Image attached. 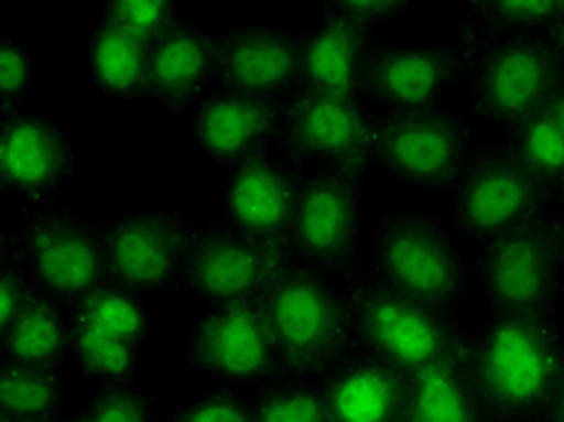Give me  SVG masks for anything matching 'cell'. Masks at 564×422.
<instances>
[{
  "label": "cell",
  "instance_id": "cell-1",
  "mask_svg": "<svg viewBox=\"0 0 564 422\" xmlns=\"http://www.w3.org/2000/svg\"><path fill=\"white\" fill-rule=\"evenodd\" d=\"M464 357L487 418L543 422L564 375V322L487 310L466 331Z\"/></svg>",
  "mask_w": 564,
  "mask_h": 422
},
{
  "label": "cell",
  "instance_id": "cell-2",
  "mask_svg": "<svg viewBox=\"0 0 564 422\" xmlns=\"http://www.w3.org/2000/svg\"><path fill=\"white\" fill-rule=\"evenodd\" d=\"M362 266L389 288L458 318L476 288L473 249L448 215L430 206L371 217Z\"/></svg>",
  "mask_w": 564,
  "mask_h": 422
},
{
  "label": "cell",
  "instance_id": "cell-3",
  "mask_svg": "<svg viewBox=\"0 0 564 422\" xmlns=\"http://www.w3.org/2000/svg\"><path fill=\"white\" fill-rule=\"evenodd\" d=\"M280 375L322 379L355 350L340 280L290 263L261 297Z\"/></svg>",
  "mask_w": 564,
  "mask_h": 422
},
{
  "label": "cell",
  "instance_id": "cell-4",
  "mask_svg": "<svg viewBox=\"0 0 564 422\" xmlns=\"http://www.w3.org/2000/svg\"><path fill=\"white\" fill-rule=\"evenodd\" d=\"M355 348L405 375L466 348L468 326L381 283L365 266L340 280Z\"/></svg>",
  "mask_w": 564,
  "mask_h": 422
},
{
  "label": "cell",
  "instance_id": "cell-5",
  "mask_svg": "<svg viewBox=\"0 0 564 422\" xmlns=\"http://www.w3.org/2000/svg\"><path fill=\"white\" fill-rule=\"evenodd\" d=\"M456 56L460 109L482 138L502 136L545 109L564 75L545 34L485 44Z\"/></svg>",
  "mask_w": 564,
  "mask_h": 422
},
{
  "label": "cell",
  "instance_id": "cell-6",
  "mask_svg": "<svg viewBox=\"0 0 564 422\" xmlns=\"http://www.w3.org/2000/svg\"><path fill=\"white\" fill-rule=\"evenodd\" d=\"M473 283L487 310L560 314L564 306V217L547 210L473 249Z\"/></svg>",
  "mask_w": 564,
  "mask_h": 422
},
{
  "label": "cell",
  "instance_id": "cell-7",
  "mask_svg": "<svg viewBox=\"0 0 564 422\" xmlns=\"http://www.w3.org/2000/svg\"><path fill=\"white\" fill-rule=\"evenodd\" d=\"M482 136L460 107L377 117L369 172H379L405 188L446 196L458 184Z\"/></svg>",
  "mask_w": 564,
  "mask_h": 422
},
{
  "label": "cell",
  "instance_id": "cell-8",
  "mask_svg": "<svg viewBox=\"0 0 564 422\" xmlns=\"http://www.w3.org/2000/svg\"><path fill=\"white\" fill-rule=\"evenodd\" d=\"M365 170L306 172L288 235L292 261L333 280L365 263L371 217L365 201Z\"/></svg>",
  "mask_w": 564,
  "mask_h": 422
},
{
  "label": "cell",
  "instance_id": "cell-9",
  "mask_svg": "<svg viewBox=\"0 0 564 422\" xmlns=\"http://www.w3.org/2000/svg\"><path fill=\"white\" fill-rule=\"evenodd\" d=\"M109 280L143 297L182 292L198 223L186 210L140 206L99 217Z\"/></svg>",
  "mask_w": 564,
  "mask_h": 422
},
{
  "label": "cell",
  "instance_id": "cell-10",
  "mask_svg": "<svg viewBox=\"0 0 564 422\" xmlns=\"http://www.w3.org/2000/svg\"><path fill=\"white\" fill-rule=\"evenodd\" d=\"M15 229L36 285L61 304L70 306L109 280L99 220L73 203L22 206Z\"/></svg>",
  "mask_w": 564,
  "mask_h": 422
},
{
  "label": "cell",
  "instance_id": "cell-11",
  "mask_svg": "<svg viewBox=\"0 0 564 422\" xmlns=\"http://www.w3.org/2000/svg\"><path fill=\"white\" fill-rule=\"evenodd\" d=\"M553 210V194L497 138H482L448 194V220L470 249Z\"/></svg>",
  "mask_w": 564,
  "mask_h": 422
},
{
  "label": "cell",
  "instance_id": "cell-12",
  "mask_svg": "<svg viewBox=\"0 0 564 422\" xmlns=\"http://www.w3.org/2000/svg\"><path fill=\"white\" fill-rule=\"evenodd\" d=\"M184 357L213 387L253 391L280 375L261 300L203 304L191 318Z\"/></svg>",
  "mask_w": 564,
  "mask_h": 422
},
{
  "label": "cell",
  "instance_id": "cell-13",
  "mask_svg": "<svg viewBox=\"0 0 564 422\" xmlns=\"http://www.w3.org/2000/svg\"><path fill=\"white\" fill-rule=\"evenodd\" d=\"M292 263L282 241L243 232L225 220L200 223L188 251L182 292L203 304L259 302Z\"/></svg>",
  "mask_w": 564,
  "mask_h": 422
},
{
  "label": "cell",
  "instance_id": "cell-14",
  "mask_svg": "<svg viewBox=\"0 0 564 422\" xmlns=\"http://www.w3.org/2000/svg\"><path fill=\"white\" fill-rule=\"evenodd\" d=\"M375 128L377 113L365 99L297 89L282 101L275 148L304 174L340 167L369 172Z\"/></svg>",
  "mask_w": 564,
  "mask_h": 422
},
{
  "label": "cell",
  "instance_id": "cell-15",
  "mask_svg": "<svg viewBox=\"0 0 564 422\" xmlns=\"http://www.w3.org/2000/svg\"><path fill=\"white\" fill-rule=\"evenodd\" d=\"M78 167L73 136L56 117L30 107L0 117V188L20 208L63 198Z\"/></svg>",
  "mask_w": 564,
  "mask_h": 422
},
{
  "label": "cell",
  "instance_id": "cell-16",
  "mask_svg": "<svg viewBox=\"0 0 564 422\" xmlns=\"http://www.w3.org/2000/svg\"><path fill=\"white\" fill-rule=\"evenodd\" d=\"M217 87L285 101L302 85V30L247 18L215 32Z\"/></svg>",
  "mask_w": 564,
  "mask_h": 422
},
{
  "label": "cell",
  "instance_id": "cell-17",
  "mask_svg": "<svg viewBox=\"0 0 564 422\" xmlns=\"http://www.w3.org/2000/svg\"><path fill=\"white\" fill-rule=\"evenodd\" d=\"M458 87V56L452 44H401L381 40L371 54L365 101L377 117L444 107Z\"/></svg>",
  "mask_w": 564,
  "mask_h": 422
},
{
  "label": "cell",
  "instance_id": "cell-18",
  "mask_svg": "<svg viewBox=\"0 0 564 422\" xmlns=\"http://www.w3.org/2000/svg\"><path fill=\"white\" fill-rule=\"evenodd\" d=\"M304 172L278 148L239 162L225 172L220 220L268 241L288 245Z\"/></svg>",
  "mask_w": 564,
  "mask_h": 422
},
{
  "label": "cell",
  "instance_id": "cell-19",
  "mask_svg": "<svg viewBox=\"0 0 564 422\" xmlns=\"http://www.w3.org/2000/svg\"><path fill=\"white\" fill-rule=\"evenodd\" d=\"M280 101L217 87L186 121L196 155L213 167L232 170L239 162L278 143Z\"/></svg>",
  "mask_w": 564,
  "mask_h": 422
},
{
  "label": "cell",
  "instance_id": "cell-20",
  "mask_svg": "<svg viewBox=\"0 0 564 422\" xmlns=\"http://www.w3.org/2000/svg\"><path fill=\"white\" fill-rule=\"evenodd\" d=\"M215 89V32L188 15L150 51L145 105L172 121H188Z\"/></svg>",
  "mask_w": 564,
  "mask_h": 422
},
{
  "label": "cell",
  "instance_id": "cell-21",
  "mask_svg": "<svg viewBox=\"0 0 564 422\" xmlns=\"http://www.w3.org/2000/svg\"><path fill=\"white\" fill-rule=\"evenodd\" d=\"M383 40L318 8L302 30V85L318 95L365 99L371 54Z\"/></svg>",
  "mask_w": 564,
  "mask_h": 422
},
{
  "label": "cell",
  "instance_id": "cell-22",
  "mask_svg": "<svg viewBox=\"0 0 564 422\" xmlns=\"http://www.w3.org/2000/svg\"><path fill=\"white\" fill-rule=\"evenodd\" d=\"M333 422H401L408 375L355 348L322 377Z\"/></svg>",
  "mask_w": 564,
  "mask_h": 422
},
{
  "label": "cell",
  "instance_id": "cell-23",
  "mask_svg": "<svg viewBox=\"0 0 564 422\" xmlns=\"http://www.w3.org/2000/svg\"><path fill=\"white\" fill-rule=\"evenodd\" d=\"M150 51V44L99 12L85 44L89 83L109 99L145 105Z\"/></svg>",
  "mask_w": 564,
  "mask_h": 422
},
{
  "label": "cell",
  "instance_id": "cell-24",
  "mask_svg": "<svg viewBox=\"0 0 564 422\" xmlns=\"http://www.w3.org/2000/svg\"><path fill=\"white\" fill-rule=\"evenodd\" d=\"M464 350L408 375L401 422H492L473 389Z\"/></svg>",
  "mask_w": 564,
  "mask_h": 422
},
{
  "label": "cell",
  "instance_id": "cell-25",
  "mask_svg": "<svg viewBox=\"0 0 564 422\" xmlns=\"http://www.w3.org/2000/svg\"><path fill=\"white\" fill-rule=\"evenodd\" d=\"M562 0H470L460 6L454 36L456 54L495 42L541 36L557 18Z\"/></svg>",
  "mask_w": 564,
  "mask_h": 422
},
{
  "label": "cell",
  "instance_id": "cell-26",
  "mask_svg": "<svg viewBox=\"0 0 564 422\" xmlns=\"http://www.w3.org/2000/svg\"><path fill=\"white\" fill-rule=\"evenodd\" d=\"M0 363L70 367V312L66 304L36 292L34 300L0 328Z\"/></svg>",
  "mask_w": 564,
  "mask_h": 422
},
{
  "label": "cell",
  "instance_id": "cell-27",
  "mask_svg": "<svg viewBox=\"0 0 564 422\" xmlns=\"http://www.w3.org/2000/svg\"><path fill=\"white\" fill-rule=\"evenodd\" d=\"M68 396L66 367L0 363V418L61 420Z\"/></svg>",
  "mask_w": 564,
  "mask_h": 422
},
{
  "label": "cell",
  "instance_id": "cell-28",
  "mask_svg": "<svg viewBox=\"0 0 564 422\" xmlns=\"http://www.w3.org/2000/svg\"><path fill=\"white\" fill-rule=\"evenodd\" d=\"M140 350L143 348L70 314V367H75L87 389L138 381Z\"/></svg>",
  "mask_w": 564,
  "mask_h": 422
},
{
  "label": "cell",
  "instance_id": "cell-29",
  "mask_svg": "<svg viewBox=\"0 0 564 422\" xmlns=\"http://www.w3.org/2000/svg\"><path fill=\"white\" fill-rule=\"evenodd\" d=\"M68 310L73 316L105 331V334L133 343L138 348L148 345L152 331H155L150 300L113 283V280H107L105 285H99L83 300L70 304Z\"/></svg>",
  "mask_w": 564,
  "mask_h": 422
},
{
  "label": "cell",
  "instance_id": "cell-30",
  "mask_svg": "<svg viewBox=\"0 0 564 422\" xmlns=\"http://www.w3.org/2000/svg\"><path fill=\"white\" fill-rule=\"evenodd\" d=\"M495 138L519 160L523 170H529L550 194H555L564 178V136L547 107Z\"/></svg>",
  "mask_w": 564,
  "mask_h": 422
},
{
  "label": "cell",
  "instance_id": "cell-31",
  "mask_svg": "<svg viewBox=\"0 0 564 422\" xmlns=\"http://www.w3.org/2000/svg\"><path fill=\"white\" fill-rule=\"evenodd\" d=\"M249 399L256 422H333L322 379L278 375Z\"/></svg>",
  "mask_w": 564,
  "mask_h": 422
},
{
  "label": "cell",
  "instance_id": "cell-32",
  "mask_svg": "<svg viewBox=\"0 0 564 422\" xmlns=\"http://www.w3.org/2000/svg\"><path fill=\"white\" fill-rule=\"evenodd\" d=\"M80 411L87 422H166L158 396L138 381L87 389Z\"/></svg>",
  "mask_w": 564,
  "mask_h": 422
},
{
  "label": "cell",
  "instance_id": "cell-33",
  "mask_svg": "<svg viewBox=\"0 0 564 422\" xmlns=\"http://www.w3.org/2000/svg\"><path fill=\"white\" fill-rule=\"evenodd\" d=\"M40 68V48L28 36L0 40V117L28 109Z\"/></svg>",
  "mask_w": 564,
  "mask_h": 422
},
{
  "label": "cell",
  "instance_id": "cell-34",
  "mask_svg": "<svg viewBox=\"0 0 564 422\" xmlns=\"http://www.w3.org/2000/svg\"><path fill=\"white\" fill-rule=\"evenodd\" d=\"M101 15L155 46L188 18V12L174 0H109L101 6Z\"/></svg>",
  "mask_w": 564,
  "mask_h": 422
},
{
  "label": "cell",
  "instance_id": "cell-35",
  "mask_svg": "<svg viewBox=\"0 0 564 422\" xmlns=\"http://www.w3.org/2000/svg\"><path fill=\"white\" fill-rule=\"evenodd\" d=\"M40 285L30 271L20 247L15 225L0 229V328H6L24 306H28Z\"/></svg>",
  "mask_w": 564,
  "mask_h": 422
},
{
  "label": "cell",
  "instance_id": "cell-36",
  "mask_svg": "<svg viewBox=\"0 0 564 422\" xmlns=\"http://www.w3.org/2000/svg\"><path fill=\"white\" fill-rule=\"evenodd\" d=\"M166 422H256L249 391L213 387L200 396H191L170 411H164Z\"/></svg>",
  "mask_w": 564,
  "mask_h": 422
},
{
  "label": "cell",
  "instance_id": "cell-37",
  "mask_svg": "<svg viewBox=\"0 0 564 422\" xmlns=\"http://www.w3.org/2000/svg\"><path fill=\"white\" fill-rule=\"evenodd\" d=\"M415 0H330L322 10L365 32L381 34L387 24L401 22L415 12Z\"/></svg>",
  "mask_w": 564,
  "mask_h": 422
},
{
  "label": "cell",
  "instance_id": "cell-38",
  "mask_svg": "<svg viewBox=\"0 0 564 422\" xmlns=\"http://www.w3.org/2000/svg\"><path fill=\"white\" fill-rule=\"evenodd\" d=\"M545 40H547L550 46H553L555 56L560 58L562 68H564V0H562V8L557 12V18L553 20V24H550L547 32H545Z\"/></svg>",
  "mask_w": 564,
  "mask_h": 422
},
{
  "label": "cell",
  "instance_id": "cell-39",
  "mask_svg": "<svg viewBox=\"0 0 564 422\" xmlns=\"http://www.w3.org/2000/svg\"><path fill=\"white\" fill-rule=\"evenodd\" d=\"M547 111H550V117L555 119L557 128L564 136V75H562V80L557 83L553 97H550V101H547Z\"/></svg>",
  "mask_w": 564,
  "mask_h": 422
},
{
  "label": "cell",
  "instance_id": "cell-40",
  "mask_svg": "<svg viewBox=\"0 0 564 422\" xmlns=\"http://www.w3.org/2000/svg\"><path fill=\"white\" fill-rule=\"evenodd\" d=\"M543 422H564V375H562V381H560L557 393L553 399V405H550V411Z\"/></svg>",
  "mask_w": 564,
  "mask_h": 422
},
{
  "label": "cell",
  "instance_id": "cell-41",
  "mask_svg": "<svg viewBox=\"0 0 564 422\" xmlns=\"http://www.w3.org/2000/svg\"><path fill=\"white\" fill-rule=\"evenodd\" d=\"M553 210H555L560 217H564V178H562L560 186L555 188V194H553Z\"/></svg>",
  "mask_w": 564,
  "mask_h": 422
},
{
  "label": "cell",
  "instance_id": "cell-42",
  "mask_svg": "<svg viewBox=\"0 0 564 422\" xmlns=\"http://www.w3.org/2000/svg\"><path fill=\"white\" fill-rule=\"evenodd\" d=\"M61 422H87V420H85L83 411L78 408V411H68L66 415H63V418H61Z\"/></svg>",
  "mask_w": 564,
  "mask_h": 422
},
{
  "label": "cell",
  "instance_id": "cell-43",
  "mask_svg": "<svg viewBox=\"0 0 564 422\" xmlns=\"http://www.w3.org/2000/svg\"><path fill=\"white\" fill-rule=\"evenodd\" d=\"M0 422H61V420H20V418H0Z\"/></svg>",
  "mask_w": 564,
  "mask_h": 422
}]
</instances>
